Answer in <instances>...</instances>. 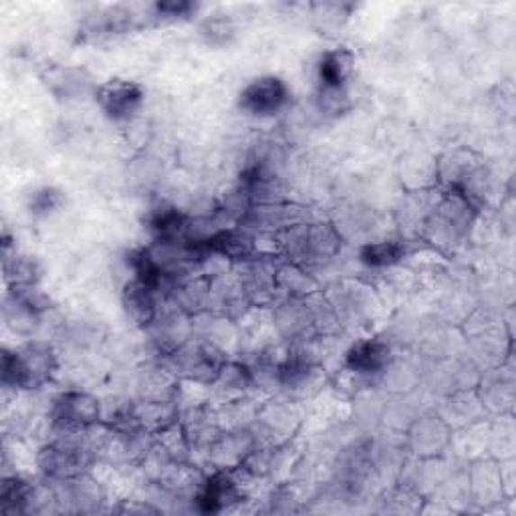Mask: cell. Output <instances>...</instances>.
Wrapping results in <instances>:
<instances>
[{
	"label": "cell",
	"mask_w": 516,
	"mask_h": 516,
	"mask_svg": "<svg viewBox=\"0 0 516 516\" xmlns=\"http://www.w3.org/2000/svg\"><path fill=\"white\" fill-rule=\"evenodd\" d=\"M206 249L228 258H244L252 252V240L240 231H222L206 240Z\"/></svg>",
	"instance_id": "cell-11"
},
{
	"label": "cell",
	"mask_w": 516,
	"mask_h": 516,
	"mask_svg": "<svg viewBox=\"0 0 516 516\" xmlns=\"http://www.w3.org/2000/svg\"><path fill=\"white\" fill-rule=\"evenodd\" d=\"M125 309L130 315L138 321V323H149L154 319V291L149 286L141 285L140 281H133L125 286Z\"/></svg>",
	"instance_id": "cell-10"
},
{
	"label": "cell",
	"mask_w": 516,
	"mask_h": 516,
	"mask_svg": "<svg viewBox=\"0 0 516 516\" xmlns=\"http://www.w3.org/2000/svg\"><path fill=\"white\" fill-rule=\"evenodd\" d=\"M95 99L109 120L128 122L140 112L143 104V87L128 79H109L95 89Z\"/></svg>",
	"instance_id": "cell-3"
},
{
	"label": "cell",
	"mask_w": 516,
	"mask_h": 516,
	"mask_svg": "<svg viewBox=\"0 0 516 516\" xmlns=\"http://www.w3.org/2000/svg\"><path fill=\"white\" fill-rule=\"evenodd\" d=\"M89 454L81 446L53 444L41 454V466L55 478H75L89 466Z\"/></svg>",
	"instance_id": "cell-5"
},
{
	"label": "cell",
	"mask_w": 516,
	"mask_h": 516,
	"mask_svg": "<svg viewBox=\"0 0 516 516\" xmlns=\"http://www.w3.org/2000/svg\"><path fill=\"white\" fill-rule=\"evenodd\" d=\"M53 424L63 431H79L99 420V405L91 395L81 392H67L59 395L53 405Z\"/></svg>",
	"instance_id": "cell-4"
},
{
	"label": "cell",
	"mask_w": 516,
	"mask_h": 516,
	"mask_svg": "<svg viewBox=\"0 0 516 516\" xmlns=\"http://www.w3.org/2000/svg\"><path fill=\"white\" fill-rule=\"evenodd\" d=\"M63 194L57 188H41L31 196L29 210L35 216H49L63 206Z\"/></svg>",
	"instance_id": "cell-15"
},
{
	"label": "cell",
	"mask_w": 516,
	"mask_h": 516,
	"mask_svg": "<svg viewBox=\"0 0 516 516\" xmlns=\"http://www.w3.org/2000/svg\"><path fill=\"white\" fill-rule=\"evenodd\" d=\"M149 224L162 239H172L184 228V216L174 208H159L151 216Z\"/></svg>",
	"instance_id": "cell-14"
},
{
	"label": "cell",
	"mask_w": 516,
	"mask_h": 516,
	"mask_svg": "<svg viewBox=\"0 0 516 516\" xmlns=\"http://www.w3.org/2000/svg\"><path fill=\"white\" fill-rule=\"evenodd\" d=\"M309 374V361L303 358V353H293L285 359V363L278 367V377L286 385H294L303 382Z\"/></svg>",
	"instance_id": "cell-16"
},
{
	"label": "cell",
	"mask_w": 516,
	"mask_h": 516,
	"mask_svg": "<svg viewBox=\"0 0 516 516\" xmlns=\"http://www.w3.org/2000/svg\"><path fill=\"white\" fill-rule=\"evenodd\" d=\"M353 71V53L349 49H331L325 50L319 59L317 75L321 87L327 91H339L349 81Z\"/></svg>",
	"instance_id": "cell-7"
},
{
	"label": "cell",
	"mask_w": 516,
	"mask_h": 516,
	"mask_svg": "<svg viewBox=\"0 0 516 516\" xmlns=\"http://www.w3.org/2000/svg\"><path fill=\"white\" fill-rule=\"evenodd\" d=\"M291 91L286 83L275 75H262L255 81H250L247 87L242 89L239 105L242 112L255 117H268L281 112V109L289 104Z\"/></svg>",
	"instance_id": "cell-2"
},
{
	"label": "cell",
	"mask_w": 516,
	"mask_h": 516,
	"mask_svg": "<svg viewBox=\"0 0 516 516\" xmlns=\"http://www.w3.org/2000/svg\"><path fill=\"white\" fill-rule=\"evenodd\" d=\"M31 498V486L21 478H6L3 484V512H21Z\"/></svg>",
	"instance_id": "cell-12"
},
{
	"label": "cell",
	"mask_w": 516,
	"mask_h": 516,
	"mask_svg": "<svg viewBox=\"0 0 516 516\" xmlns=\"http://www.w3.org/2000/svg\"><path fill=\"white\" fill-rule=\"evenodd\" d=\"M156 11L162 16H186L192 11H196V6L192 3H176V0H167V3H158Z\"/></svg>",
	"instance_id": "cell-17"
},
{
	"label": "cell",
	"mask_w": 516,
	"mask_h": 516,
	"mask_svg": "<svg viewBox=\"0 0 516 516\" xmlns=\"http://www.w3.org/2000/svg\"><path fill=\"white\" fill-rule=\"evenodd\" d=\"M392 359V349L389 345L379 339H361L345 355V366L353 374L359 376H376L387 367Z\"/></svg>",
	"instance_id": "cell-6"
},
{
	"label": "cell",
	"mask_w": 516,
	"mask_h": 516,
	"mask_svg": "<svg viewBox=\"0 0 516 516\" xmlns=\"http://www.w3.org/2000/svg\"><path fill=\"white\" fill-rule=\"evenodd\" d=\"M55 371V353L45 343H29L16 351H3V385L35 389Z\"/></svg>",
	"instance_id": "cell-1"
},
{
	"label": "cell",
	"mask_w": 516,
	"mask_h": 516,
	"mask_svg": "<svg viewBox=\"0 0 516 516\" xmlns=\"http://www.w3.org/2000/svg\"><path fill=\"white\" fill-rule=\"evenodd\" d=\"M239 498V490H236L234 480L228 476L226 472H216L210 476L208 482L200 493V511L202 512H220L224 511L228 504L236 502Z\"/></svg>",
	"instance_id": "cell-8"
},
{
	"label": "cell",
	"mask_w": 516,
	"mask_h": 516,
	"mask_svg": "<svg viewBox=\"0 0 516 516\" xmlns=\"http://www.w3.org/2000/svg\"><path fill=\"white\" fill-rule=\"evenodd\" d=\"M5 273L8 281L14 283V286H32L39 278V268L35 260L29 257H14L13 260L6 258Z\"/></svg>",
	"instance_id": "cell-13"
},
{
	"label": "cell",
	"mask_w": 516,
	"mask_h": 516,
	"mask_svg": "<svg viewBox=\"0 0 516 516\" xmlns=\"http://www.w3.org/2000/svg\"><path fill=\"white\" fill-rule=\"evenodd\" d=\"M202 32H206L208 39L214 43L216 35H220V37H222V41H226L228 37L232 35V29H231V24H228L226 19H213V21L204 23V27H202Z\"/></svg>",
	"instance_id": "cell-18"
},
{
	"label": "cell",
	"mask_w": 516,
	"mask_h": 516,
	"mask_svg": "<svg viewBox=\"0 0 516 516\" xmlns=\"http://www.w3.org/2000/svg\"><path fill=\"white\" fill-rule=\"evenodd\" d=\"M403 255H405V247L397 240L369 242L359 250V258L363 265L374 267V268L394 267L403 258Z\"/></svg>",
	"instance_id": "cell-9"
}]
</instances>
